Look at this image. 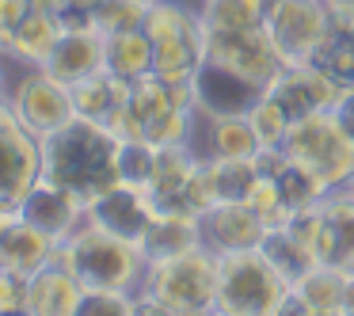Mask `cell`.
Returning <instances> with one entry per match:
<instances>
[{
	"mask_svg": "<svg viewBox=\"0 0 354 316\" xmlns=\"http://www.w3.org/2000/svg\"><path fill=\"white\" fill-rule=\"evenodd\" d=\"M115 153H118L115 130L77 115L62 130L42 138V179L73 191L88 206L95 194L118 183Z\"/></svg>",
	"mask_w": 354,
	"mask_h": 316,
	"instance_id": "1",
	"label": "cell"
},
{
	"mask_svg": "<svg viewBox=\"0 0 354 316\" xmlns=\"http://www.w3.org/2000/svg\"><path fill=\"white\" fill-rule=\"evenodd\" d=\"M217 278L221 255L206 244L183 255L149 263L145 282L138 290V313H168V316H202L217 305Z\"/></svg>",
	"mask_w": 354,
	"mask_h": 316,
	"instance_id": "2",
	"label": "cell"
},
{
	"mask_svg": "<svg viewBox=\"0 0 354 316\" xmlns=\"http://www.w3.org/2000/svg\"><path fill=\"white\" fill-rule=\"evenodd\" d=\"M65 267L73 270V278L80 282V290H126L138 293L141 282H145V255H141V244H130L122 236H111V232L95 229L92 221L77 225L69 236L57 244V255Z\"/></svg>",
	"mask_w": 354,
	"mask_h": 316,
	"instance_id": "3",
	"label": "cell"
},
{
	"mask_svg": "<svg viewBox=\"0 0 354 316\" xmlns=\"http://www.w3.org/2000/svg\"><path fill=\"white\" fill-rule=\"evenodd\" d=\"M290 282L267 263L259 248L221 255V278H217V305L214 313L225 316H274Z\"/></svg>",
	"mask_w": 354,
	"mask_h": 316,
	"instance_id": "4",
	"label": "cell"
},
{
	"mask_svg": "<svg viewBox=\"0 0 354 316\" xmlns=\"http://www.w3.org/2000/svg\"><path fill=\"white\" fill-rule=\"evenodd\" d=\"M282 149L297 164H305L328 191L346 187L354 179V141L343 133L331 111H316V115L293 122Z\"/></svg>",
	"mask_w": 354,
	"mask_h": 316,
	"instance_id": "5",
	"label": "cell"
},
{
	"mask_svg": "<svg viewBox=\"0 0 354 316\" xmlns=\"http://www.w3.org/2000/svg\"><path fill=\"white\" fill-rule=\"evenodd\" d=\"M331 8L324 0H270L267 27L282 65H313L331 35Z\"/></svg>",
	"mask_w": 354,
	"mask_h": 316,
	"instance_id": "6",
	"label": "cell"
},
{
	"mask_svg": "<svg viewBox=\"0 0 354 316\" xmlns=\"http://www.w3.org/2000/svg\"><path fill=\"white\" fill-rule=\"evenodd\" d=\"M8 103L19 115V122L35 133V138H50L54 130H62L65 122L77 118V107H73V92L69 84L54 80L42 69H24L19 80L8 88Z\"/></svg>",
	"mask_w": 354,
	"mask_h": 316,
	"instance_id": "7",
	"label": "cell"
},
{
	"mask_svg": "<svg viewBox=\"0 0 354 316\" xmlns=\"http://www.w3.org/2000/svg\"><path fill=\"white\" fill-rule=\"evenodd\" d=\"M42 176V141L19 122L8 95L0 100V198L19 202Z\"/></svg>",
	"mask_w": 354,
	"mask_h": 316,
	"instance_id": "8",
	"label": "cell"
},
{
	"mask_svg": "<svg viewBox=\"0 0 354 316\" xmlns=\"http://www.w3.org/2000/svg\"><path fill=\"white\" fill-rule=\"evenodd\" d=\"M206 57L221 62L225 69L248 77L267 92V84L278 77L282 57L270 42L267 27H244V31H206Z\"/></svg>",
	"mask_w": 354,
	"mask_h": 316,
	"instance_id": "9",
	"label": "cell"
},
{
	"mask_svg": "<svg viewBox=\"0 0 354 316\" xmlns=\"http://www.w3.org/2000/svg\"><path fill=\"white\" fill-rule=\"evenodd\" d=\"M263 95H270L293 126L301 118L316 115V111H331L335 100L343 95V84L335 77H328L320 65H282Z\"/></svg>",
	"mask_w": 354,
	"mask_h": 316,
	"instance_id": "10",
	"label": "cell"
},
{
	"mask_svg": "<svg viewBox=\"0 0 354 316\" xmlns=\"http://www.w3.org/2000/svg\"><path fill=\"white\" fill-rule=\"evenodd\" d=\"M191 95L198 118H225V115H248L259 103L263 88L240 77V73L225 69L214 57H206L198 65V73L191 77Z\"/></svg>",
	"mask_w": 354,
	"mask_h": 316,
	"instance_id": "11",
	"label": "cell"
},
{
	"mask_svg": "<svg viewBox=\"0 0 354 316\" xmlns=\"http://www.w3.org/2000/svg\"><path fill=\"white\" fill-rule=\"evenodd\" d=\"M84 214L95 229L111 232V236H122L130 244H141V236L149 232V225L156 217V206L149 198V191L130 187V183H115L103 194H95L84 206Z\"/></svg>",
	"mask_w": 354,
	"mask_h": 316,
	"instance_id": "12",
	"label": "cell"
},
{
	"mask_svg": "<svg viewBox=\"0 0 354 316\" xmlns=\"http://www.w3.org/2000/svg\"><path fill=\"white\" fill-rule=\"evenodd\" d=\"M198 232L209 252L229 255V252L259 248L263 236H267V221L259 217V210L252 202H214L198 217Z\"/></svg>",
	"mask_w": 354,
	"mask_h": 316,
	"instance_id": "13",
	"label": "cell"
},
{
	"mask_svg": "<svg viewBox=\"0 0 354 316\" xmlns=\"http://www.w3.org/2000/svg\"><path fill=\"white\" fill-rule=\"evenodd\" d=\"M19 217L62 244V240L84 221V202L73 191H65V187H57V183H50V179L39 176L31 191L19 198Z\"/></svg>",
	"mask_w": 354,
	"mask_h": 316,
	"instance_id": "14",
	"label": "cell"
},
{
	"mask_svg": "<svg viewBox=\"0 0 354 316\" xmlns=\"http://www.w3.org/2000/svg\"><path fill=\"white\" fill-rule=\"evenodd\" d=\"M316 259L339 270H354V187H335L320 198Z\"/></svg>",
	"mask_w": 354,
	"mask_h": 316,
	"instance_id": "15",
	"label": "cell"
},
{
	"mask_svg": "<svg viewBox=\"0 0 354 316\" xmlns=\"http://www.w3.org/2000/svg\"><path fill=\"white\" fill-rule=\"evenodd\" d=\"M42 73H50L54 80H62V84H80L84 77H92V73L107 69V62H103V35L95 31V27H80V31H62V39H57V46L50 50V57L39 65Z\"/></svg>",
	"mask_w": 354,
	"mask_h": 316,
	"instance_id": "16",
	"label": "cell"
},
{
	"mask_svg": "<svg viewBox=\"0 0 354 316\" xmlns=\"http://www.w3.org/2000/svg\"><path fill=\"white\" fill-rule=\"evenodd\" d=\"M80 293L84 290L73 278V270L62 259H50L46 267H39L27 278L24 313H31V316H77Z\"/></svg>",
	"mask_w": 354,
	"mask_h": 316,
	"instance_id": "17",
	"label": "cell"
},
{
	"mask_svg": "<svg viewBox=\"0 0 354 316\" xmlns=\"http://www.w3.org/2000/svg\"><path fill=\"white\" fill-rule=\"evenodd\" d=\"M57 255V240H50L46 232H39L35 225H27L24 217H12L0 229V267L16 270V275L31 278L39 267H46Z\"/></svg>",
	"mask_w": 354,
	"mask_h": 316,
	"instance_id": "18",
	"label": "cell"
},
{
	"mask_svg": "<svg viewBox=\"0 0 354 316\" xmlns=\"http://www.w3.org/2000/svg\"><path fill=\"white\" fill-rule=\"evenodd\" d=\"M130 88H133V80H122L111 69H100L92 77H84L80 84H73L69 92H73V107H77L80 118H92V122L107 126L130 103Z\"/></svg>",
	"mask_w": 354,
	"mask_h": 316,
	"instance_id": "19",
	"label": "cell"
},
{
	"mask_svg": "<svg viewBox=\"0 0 354 316\" xmlns=\"http://www.w3.org/2000/svg\"><path fill=\"white\" fill-rule=\"evenodd\" d=\"M62 31L65 27H62V19H57V12L31 8V16H27L24 24L16 27V35L8 39L4 57L16 62V65H24V69H39V65L50 57V50L57 46Z\"/></svg>",
	"mask_w": 354,
	"mask_h": 316,
	"instance_id": "20",
	"label": "cell"
},
{
	"mask_svg": "<svg viewBox=\"0 0 354 316\" xmlns=\"http://www.w3.org/2000/svg\"><path fill=\"white\" fill-rule=\"evenodd\" d=\"M202 244L198 217H179V214H156L149 232L141 236V255L145 263H160L171 255H183Z\"/></svg>",
	"mask_w": 354,
	"mask_h": 316,
	"instance_id": "21",
	"label": "cell"
},
{
	"mask_svg": "<svg viewBox=\"0 0 354 316\" xmlns=\"http://www.w3.org/2000/svg\"><path fill=\"white\" fill-rule=\"evenodd\" d=\"M153 57H156V46H153L145 27L115 31L103 39V62L122 80H141L145 73H153Z\"/></svg>",
	"mask_w": 354,
	"mask_h": 316,
	"instance_id": "22",
	"label": "cell"
},
{
	"mask_svg": "<svg viewBox=\"0 0 354 316\" xmlns=\"http://www.w3.org/2000/svg\"><path fill=\"white\" fill-rule=\"evenodd\" d=\"M259 252L267 255V263L290 286H297L301 278L320 263V259H316V252H313V244H305L290 225H270L267 236H263V244H259Z\"/></svg>",
	"mask_w": 354,
	"mask_h": 316,
	"instance_id": "23",
	"label": "cell"
},
{
	"mask_svg": "<svg viewBox=\"0 0 354 316\" xmlns=\"http://www.w3.org/2000/svg\"><path fill=\"white\" fill-rule=\"evenodd\" d=\"M153 46H156V57H153L156 77L187 84V80L198 73V65L206 62V24L187 31V35H176V39L153 42Z\"/></svg>",
	"mask_w": 354,
	"mask_h": 316,
	"instance_id": "24",
	"label": "cell"
},
{
	"mask_svg": "<svg viewBox=\"0 0 354 316\" xmlns=\"http://www.w3.org/2000/svg\"><path fill=\"white\" fill-rule=\"evenodd\" d=\"M343 286L346 270L331 267V263H316L293 290L301 293L308 316H343Z\"/></svg>",
	"mask_w": 354,
	"mask_h": 316,
	"instance_id": "25",
	"label": "cell"
},
{
	"mask_svg": "<svg viewBox=\"0 0 354 316\" xmlns=\"http://www.w3.org/2000/svg\"><path fill=\"white\" fill-rule=\"evenodd\" d=\"M202 122H206V156H240V160H252L263 149L252 122H248V115L202 118Z\"/></svg>",
	"mask_w": 354,
	"mask_h": 316,
	"instance_id": "26",
	"label": "cell"
},
{
	"mask_svg": "<svg viewBox=\"0 0 354 316\" xmlns=\"http://www.w3.org/2000/svg\"><path fill=\"white\" fill-rule=\"evenodd\" d=\"M198 16L206 31H244L263 27L267 19V0H202Z\"/></svg>",
	"mask_w": 354,
	"mask_h": 316,
	"instance_id": "27",
	"label": "cell"
},
{
	"mask_svg": "<svg viewBox=\"0 0 354 316\" xmlns=\"http://www.w3.org/2000/svg\"><path fill=\"white\" fill-rule=\"evenodd\" d=\"M209 171H214L217 202H248L255 191V179H259L255 156L252 160H240V156H209Z\"/></svg>",
	"mask_w": 354,
	"mask_h": 316,
	"instance_id": "28",
	"label": "cell"
},
{
	"mask_svg": "<svg viewBox=\"0 0 354 316\" xmlns=\"http://www.w3.org/2000/svg\"><path fill=\"white\" fill-rule=\"evenodd\" d=\"M156 156H160V145L145 138H126L118 141V153H115V171H118V183H130L149 191L156 176Z\"/></svg>",
	"mask_w": 354,
	"mask_h": 316,
	"instance_id": "29",
	"label": "cell"
},
{
	"mask_svg": "<svg viewBox=\"0 0 354 316\" xmlns=\"http://www.w3.org/2000/svg\"><path fill=\"white\" fill-rule=\"evenodd\" d=\"M145 12H149V4H141V0H95L92 27L107 39V35H115V31L145 27Z\"/></svg>",
	"mask_w": 354,
	"mask_h": 316,
	"instance_id": "30",
	"label": "cell"
},
{
	"mask_svg": "<svg viewBox=\"0 0 354 316\" xmlns=\"http://www.w3.org/2000/svg\"><path fill=\"white\" fill-rule=\"evenodd\" d=\"M248 122H252V130H255L263 149H278L286 141V133H290V118H286V111L270 95H259V103L248 111Z\"/></svg>",
	"mask_w": 354,
	"mask_h": 316,
	"instance_id": "31",
	"label": "cell"
},
{
	"mask_svg": "<svg viewBox=\"0 0 354 316\" xmlns=\"http://www.w3.org/2000/svg\"><path fill=\"white\" fill-rule=\"evenodd\" d=\"M133 313H138V293L126 290H84L77 305V316H133Z\"/></svg>",
	"mask_w": 354,
	"mask_h": 316,
	"instance_id": "32",
	"label": "cell"
},
{
	"mask_svg": "<svg viewBox=\"0 0 354 316\" xmlns=\"http://www.w3.org/2000/svg\"><path fill=\"white\" fill-rule=\"evenodd\" d=\"M24 301H27V278L0 267V313H24Z\"/></svg>",
	"mask_w": 354,
	"mask_h": 316,
	"instance_id": "33",
	"label": "cell"
},
{
	"mask_svg": "<svg viewBox=\"0 0 354 316\" xmlns=\"http://www.w3.org/2000/svg\"><path fill=\"white\" fill-rule=\"evenodd\" d=\"M35 0H0V54L8 46V39L16 35V27L31 16Z\"/></svg>",
	"mask_w": 354,
	"mask_h": 316,
	"instance_id": "34",
	"label": "cell"
},
{
	"mask_svg": "<svg viewBox=\"0 0 354 316\" xmlns=\"http://www.w3.org/2000/svg\"><path fill=\"white\" fill-rule=\"evenodd\" d=\"M331 115H335V122L343 126V133L354 141V84L343 88V95L335 100V107H331Z\"/></svg>",
	"mask_w": 354,
	"mask_h": 316,
	"instance_id": "35",
	"label": "cell"
},
{
	"mask_svg": "<svg viewBox=\"0 0 354 316\" xmlns=\"http://www.w3.org/2000/svg\"><path fill=\"white\" fill-rule=\"evenodd\" d=\"M343 316H354V270H346V286H343Z\"/></svg>",
	"mask_w": 354,
	"mask_h": 316,
	"instance_id": "36",
	"label": "cell"
},
{
	"mask_svg": "<svg viewBox=\"0 0 354 316\" xmlns=\"http://www.w3.org/2000/svg\"><path fill=\"white\" fill-rule=\"evenodd\" d=\"M12 217H19V202H12V198H0V229L12 221Z\"/></svg>",
	"mask_w": 354,
	"mask_h": 316,
	"instance_id": "37",
	"label": "cell"
},
{
	"mask_svg": "<svg viewBox=\"0 0 354 316\" xmlns=\"http://www.w3.org/2000/svg\"><path fill=\"white\" fill-rule=\"evenodd\" d=\"M331 8V16H354V0H324Z\"/></svg>",
	"mask_w": 354,
	"mask_h": 316,
	"instance_id": "38",
	"label": "cell"
},
{
	"mask_svg": "<svg viewBox=\"0 0 354 316\" xmlns=\"http://www.w3.org/2000/svg\"><path fill=\"white\" fill-rule=\"evenodd\" d=\"M4 62H8V57L0 54V100L8 95V69H4Z\"/></svg>",
	"mask_w": 354,
	"mask_h": 316,
	"instance_id": "39",
	"label": "cell"
},
{
	"mask_svg": "<svg viewBox=\"0 0 354 316\" xmlns=\"http://www.w3.org/2000/svg\"><path fill=\"white\" fill-rule=\"evenodd\" d=\"M35 8H46V12H62L65 0H35Z\"/></svg>",
	"mask_w": 354,
	"mask_h": 316,
	"instance_id": "40",
	"label": "cell"
},
{
	"mask_svg": "<svg viewBox=\"0 0 354 316\" xmlns=\"http://www.w3.org/2000/svg\"><path fill=\"white\" fill-rule=\"evenodd\" d=\"M141 4H156V0H141Z\"/></svg>",
	"mask_w": 354,
	"mask_h": 316,
	"instance_id": "41",
	"label": "cell"
},
{
	"mask_svg": "<svg viewBox=\"0 0 354 316\" xmlns=\"http://www.w3.org/2000/svg\"><path fill=\"white\" fill-rule=\"evenodd\" d=\"M351 187H354V179H351Z\"/></svg>",
	"mask_w": 354,
	"mask_h": 316,
	"instance_id": "42",
	"label": "cell"
}]
</instances>
